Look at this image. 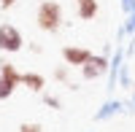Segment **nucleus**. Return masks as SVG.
<instances>
[{"label": "nucleus", "instance_id": "nucleus-1", "mask_svg": "<svg viewBox=\"0 0 135 132\" xmlns=\"http://www.w3.org/2000/svg\"><path fill=\"white\" fill-rule=\"evenodd\" d=\"M65 22V11L57 0H41V6L35 8V24L43 32H57Z\"/></svg>", "mask_w": 135, "mask_h": 132}, {"label": "nucleus", "instance_id": "nucleus-2", "mask_svg": "<svg viewBox=\"0 0 135 132\" xmlns=\"http://www.w3.org/2000/svg\"><path fill=\"white\" fill-rule=\"evenodd\" d=\"M22 46H25L22 30L14 27V24H8V22H3V24H0V51L16 54V51H22Z\"/></svg>", "mask_w": 135, "mask_h": 132}, {"label": "nucleus", "instance_id": "nucleus-3", "mask_svg": "<svg viewBox=\"0 0 135 132\" xmlns=\"http://www.w3.org/2000/svg\"><path fill=\"white\" fill-rule=\"evenodd\" d=\"M78 70H81V78L84 81H95V78H100V75H105L111 70L108 54H92V59H89L84 68H78Z\"/></svg>", "mask_w": 135, "mask_h": 132}, {"label": "nucleus", "instance_id": "nucleus-4", "mask_svg": "<svg viewBox=\"0 0 135 132\" xmlns=\"http://www.w3.org/2000/svg\"><path fill=\"white\" fill-rule=\"evenodd\" d=\"M62 59H65V65H70V68H84V65L92 59V51L86 46H65L62 49Z\"/></svg>", "mask_w": 135, "mask_h": 132}, {"label": "nucleus", "instance_id": "nucleus-5", "mask_svg": "<svg viewBox=\"0 0 135 132\" xmlns=\"http://www.w3.org/2000/svg\"><path fill=\"white\" fill-rule=\"evenodd\" d=\"M76 14H78V19L92 22L100 14V3L97 0H76Z\"/></svg>", "mask_w": 135, "mask_h": 132}, {"label": "nucleus", "instance_id": "nucleus-6", "mask_svg": "<svg viewBox=\"0 0 135 132\" xmlns=\"http://www.w3.org/2000/svg\"><path fill=\"white\" fill-rule=\"evenodd\" d=\"M0 78H3L8 86H14V89L22 86V73H19L11 62H6V59H0Z\"/></svg>", "mask_w": 135, "mask_h": 132}, {"label": "nucleus", "instance_id": "nucleus-7", "mask_svg": "<svg viewBox=\"0 0 135 132\" xmlns=\"http://www.w3.org/2000/svg\"><path fill=\"white\" fill-rule=\"evenodd\" d=\"M22 86H27L30 92H43L46 89V78H43L41 73H22Z\"/></svg>", "mask_w": 135, "mask_h": 132}, {"label": "nucleus", "instance_id": "nucleus-8", "mask_svg": "<svg viewBox=\"0 0 135 132\" xmlns=\"http://www.w3.org/2000/svg\"><path fill=\"white\" fill-rule=\"evenodd\" d=\"M54 78L70 86V65H60V68H54Z\"/></svg>", "mask_w": 135, "mask_h": 132}, {"label": "nucleus", "instance_id": "nucleus-9", "mask_svg": "<svg viewBox=\"0 0 135 132\" xmlns=\"http://www.w3.org/2000/svg\"><path fill=\"white\" fill-rule=\"evenodd\" d=\"M119 108H122V103H105V105H103V111L97 113V119H108V116H114Z\"/></svg>", "mask_w": 135, "mask_h": 132}, {"label": "nucleus", "instance_id": "nucleus-10", "mask_svg": "<svg viewBox=\"0 0 135 132\" xmlns=\"http://www.w3.org/2000/svg\"><path fill=\"white\" fill-rule=\"evenodd\" d=\"M43 127L38 124V121H22L19 124V132H41Z\"/></svg>", "mask_w": 135, "mask_h": 132}, {"label": "nucleus", "instance_id": "nucleus-11", "mask_svg": "<svg viewBox=\"0 0 135 132\" xmlns=\"http://www.w3.org/2000/svg\"><path fill=\"white\" fill-rule=\"evenodd\" d=\"M11 94H14V86H8L3 78H0V100H8Z\"/></svg>", "mask_w": 135, "mask_h": 132}, {"label": "nucleus", "instance_id": "nucleus-12", "mask_svg": "<svg viewBox=\"0 0 135 132\" xmlns=\"http://www.w3.org/2000/svg\"><path fill=\"white\" fill-rule=\"evenodd\" d=\"M43 103H46L49 108H54V111L62 105V103H60V97H54V94H43Z\"/></svg>", "mask_w": 135, "mask_h": 132}, {"label": "nucleus", "instance_id": "nucleus-13", "mask_svg": "<svg viewBox=\"0 0 135 132\" xmlns=\"http://www.w3.org/2000/svg\"><path fill=\"white\" fill-rule=\"evenodd\" d=\"M16 3H19V0H0V11H11Z\"/></svg>", "mask_w": 135, "mask_h": 132}, {"label": "nucleus", "instance_id": "nucleus-14", "mask_svg": "<svg viewBox=\"0 0 135 132\" xmlns=\"http://www.w3.org/2000/svg\"><path fill=\"white\" fill-rule=\"evenodd\" d=\"M132 86H135V84H132Z\"/></svg>", "mask_w": 135, "mask_h": 132}]
</instances>
